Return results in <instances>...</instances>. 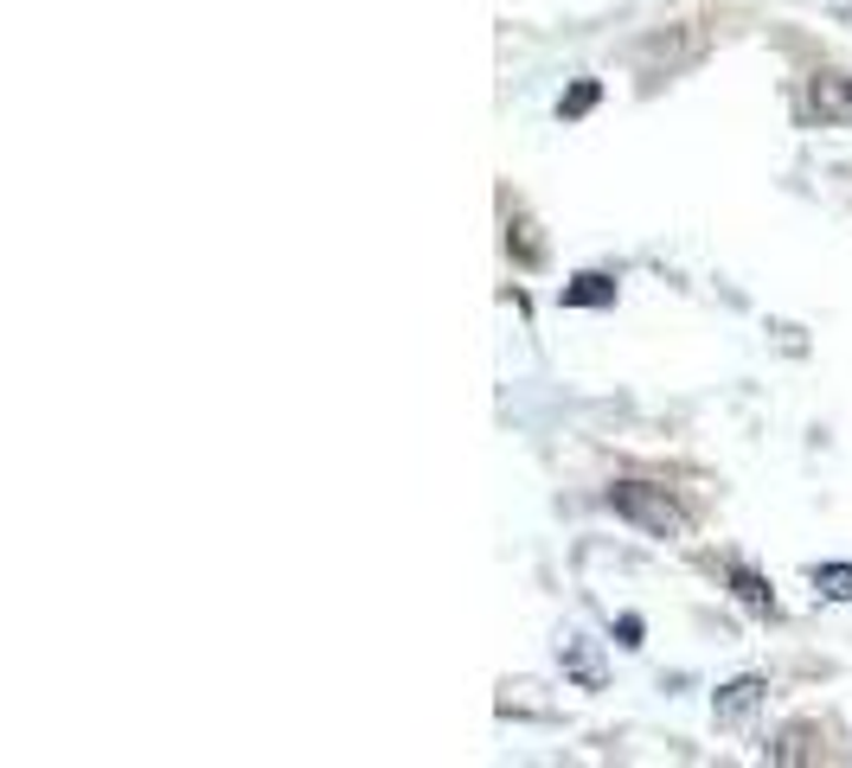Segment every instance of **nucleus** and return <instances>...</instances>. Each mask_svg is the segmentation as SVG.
<instances>
[{
    "label": "nucleus",
    "mask_w": 852,
    "mask_h": 768,
    "mask_svg": "<svg viewBox=\"0 0 852 768\" xmlns=\"http://www.w3.org/2000/svg\"><path fill=\"white\" fill-rule=\"evenodd\" d=\"M609 512H616L622 525H634L641 538H686V532H693L686 507L673 500L667 487H648V480H616V487H609Z\"/></svg>",
    "instance_id": "nucleus-1"
},
{
    "label": "nucleus",
    "mask_w": 852,
    "mask_h": 768,
    "mask_svg": "<svg viewBox=\"0 0 852 768\" xmlns=\"http://www.w3.org/2000/svg\"><path fill=\"white\" fill-rule=\"evenodd\" d=\"M808 110H815L820 122H852V77L847 71H815Z\"/></svg>",
    "instance_id": "nucleus-2"
},
{
    "label": "nucleus",
    "mask_w": 852,
    "mask_h": 768,
    "mask_svg": "<svg viewBox=\"0 0 852 768\" xmlns=\"http://www.w3.org/2000/svg\"><path fill=\"white\" fill-rule=\"evenodd\" d=\"M763 692H770V686H763L756 672H743V679H731V686H718V698H711V717L731 731V724H743V717L763 704Z\"/></svg>",
    "instance_id": "nucleus-3"
},
{
    "label": "nucleus",
    "mask_w": 852,
    "mask_h": 768,
    "mask_svg": "<svg viewBox=\"0 0 852 768\" xmlns=\"http://www.w3.org/2000/svg\"><path fill=\"white\" fill-rule=\"evenodd\" d=\"M602 301H616V276H602V269H584L564 289V308H602Z\"/></svg>",
    "instance_id": "nucleus-4"
},
{
    "label": "nucleus",
    "mask_w": 852,
    "mask_h": 768,
    "mask_svg": "<svg viewBox=\"0 0 852 768\" xmlns=\"http://www.w3.org/2000/svg\"><path fill=\"white\" fill-rule=\"evenodd\" d=\"M731 589H738V602H750L756 615H770V609H776V589L763 583L756 570H743V564H731Z\"/></svg>",
    "instance_id": "nucleus-5"
},
{
    "label": "nucleus",
    "mask_w": 852,
    "mask_h": 768,
    "mask_svg": "<svg viewBox=\"0 0 852 768\" xmlns=\"http://www.w3.org/2000/svg\"><path fill=\"white\" fill-rule=\"evenodd\" d=\"M815 589L827 602H852V564H815Z\"/></svg>",
    "instance_id": "nucleus-6"
},
{
    "label": "nucleus",
    "mask_w": 852,
    "mask_h": 768,
    "mask_svg": "<svg viewBox=\"0 0 852 768\" xmlns=\"http://www.w3.org/2000/svg\"><path fill=\"white\" fill-rule=\"evenodd\" d=\"M564 659L577 666V679H584V686H596V666H590V654H584V641H577V634H564Z\"/></svg>",
    "instance_id": "nucleus-7"
},
{
    "label": "nucleus",
    "mask_w": 852,
    "mask_h": 768,
    "mask_svg": "<svg viewBox=\"0 0 852 768\" xmlns=\"http://www.w3.org/2000/svg\"><path fill=\"white\" fill-rule=\"evenodd\" d=\"M596 103V84H577V90H571V103H564V115H577V110H590Z\"/></svg>",
    "instance_id": "nucleus-8"
}]
</instances>
